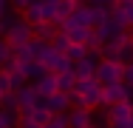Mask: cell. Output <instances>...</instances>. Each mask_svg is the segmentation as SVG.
Returning a JSON list of instances; mask_svg holds the SVG:
<instances>
[{"label": "cell", "mask_w": 133, "mask_h": 128, "mask_svg": "<svg viewBox=\"0 0 133 128\" xmlns=\"http://www.w3.org/2000/svg\"><path fill=\"white\" fill-rule=\"evenodd\" d=\"M122 77H125V66L119 60H99L94 80L102 85H113V83H122Z\"/></svg>", "instance_id": "cell-1"}, {"label": "cell", "mask_w": 133, "mask_h": 128, "mask_svg": "<svg viewBox=\"0 0 133 128\" xmlns=\"http://www.w3.org/2000/svg\"><path fill=\"white\" fill-rule=\"evenodd\" d=\"M133 125V102H116L108 108V128H130Z\"/></svg>", "instance_id": "cell-2"}, {"label": "cell", "mask_w": 133, "mask_h": 128, "mask_svg": "<svg viewBox=\"0 0 133 128\" xmlns=\"http://www.w3.org/2000/svg\"><path fill=\"white\" fill-rule=\"evenodd\" d=\"M77 94H82L85 100V108H102V83L96 80H79L77 83Z\"/></svg>", "instance_id": "cell-3"}, {"label": "cell", "mask_w": 133, "mask_h": 128, "mask_svg": "<svg viewBox=\"0 0 133 128\" xmlns=\"http://www.w3.org/2000/svg\"><path fill=\"white\" fill-rule=\"evenodd\" d=\"M43 66H45V71L48 74H65V71H74V63L65 57V54H59V51L48 46V51L43 54V60H40Z\"/></svg>", "instance_id": "cell-4"}, {"label": "cell", "mask_w": 133, "mask_h": 128, "mask_svg": "<svg viewBox=\"0 0 133 128\" xmlns=\"http://www.w3.org/2000/svg\"><path fill=\"white\" fill-rule=\"evenodd\" d=\"M6 40H9L11 46H26V43H31V40H34V26L28 23V20H17V23L9 28Z\"/></svg>", "instance_id": "cell-5"}, {"label": "cell", "mask_w": 133, "mask_h": 128, "mask_svg": "<svg viewBox=\"0 0 133 128\" xmlns=\"http://www.w3.org/2000/svg\"><path fill=\"white\" fill-rule=\"evenodd\" d=\"M40 102H43V97L37 94L34 85H23V88L17 91V111H20V114H28V111L37 108Z\"/></svg>", "instance_id": "cell-6"}, {"label": "cell", "mask_w": 133, "mask_h": 128, "mask_svg": "<svg viewBox=\"0 0 133 128\" xmlns=\"http://www.w3.org/2000/svg\"><path fill=\"white\" fill-rule=\"evenodd\" d=\"M99 60H102L99 54H88L85 60H77V63H74V74H77V80H94Z\"/></svg>", "instance_id": "cell-7"}, {"label": "cell", "mask_w": 133, "mask_h": 128, "mask_svg": "<svg viewBox=\"0 0 133 128\" xmlns=\"http://www.w3.org/2000/svg\"><path fill=\"white\" fill-rule=\"evenodd\" d=\"M110 17L119 20L125 28H133V0H119V3L110 9Z\"/></svg>", "instance_id": "cell-8"}, {"label": "cell", "mask_w": 133, "mask_h": 128, "mask_svg": "<svg viewBox=\"0 0 133 128\" xmlns=\"http://www.w3.org/2000/svg\"><path fill=\"white\" fill-rule=\"evenodd\" d=\"M68 125L71 128H91L94 125L91 108H71V111H68Z\"/></svg>", "instance_id": "cell-9"}, {"label": "cell", "mask_w": 133, "mask_h": 128, "mask_svg": "<svg viewBox=\"0 0 133 128\" xmlns=\"http://www.w3.org/2000/svg\"><path fill=\"white\" fill-rule=\"evenodd\" d=\"M45 108H48L51 114H68V111H71V97L62 94V91H57V94H51V97L45 100Z\"/></svg>", "instance_id": "cell-10"}, {"label": "cell", "mask_w": 133, "mask_h": 128, "mask_svg": "<svg viewBox=\"0 0 133 128\" xmlns=\"http://www.w3.org/2000/svg\"><path fill=\"white\" fill-rule=\"evenodd\" d=\"M34 88H37V94H40L43 100H48L51 94H57V74H45V77H40V80L34 83Z\"/></svg>", "instance_id": "cell-11"}, {"label": "cell", "mask_w": 133, "mask_h": 128, "mask_svg": "<svg viewBox=\"0 0 133 128\" xmlns=\"http://www.w3.org/2000/svg\"><path fill=\"white\" fill-rule=\"evenodd\" d=\"M108 17H110V11H108V9H102V6H94V3L88 6V26H91V28H99V26L105 23Z\"/></svg>", "instance_id": "cell-12"}, {"label": "cell", "mask_w": 133, "mask_h": 128, "mask_svg": "<svg viewBox=\"0 0 133 128\" xmlns=\"http://www.w3.org/2000/svg\"><path fill=\"white\" fill-rule=\"evenodd\" d=\"M77 74L74 71H65V74H57V91H62V94H71V91H77Z\"/></svg>", "instance_id": "cell-13"}, {"label": "cell", "mask_w": 133, "mask_h": 128, "mask_svg": "<svg viewBox=\"0 0 133 128\" xmlns=\"http://www.w3.org/2000/svg\"><path fill=\"white\" fill-rule=\"evenodd\" d=\"M57 34H59V31H57V23H37V26H34V40L51 43Z\"/></svg>", "instance_id": "cell-14"}, {"label": "cell", "mask_w": 133, "mask_h": 128, "mask_svg": "<svg viewBox=\"0 0 133 128\" xmlns=\"http://www.w3.org/2000/svg\"><path fill=\"white\" fill-rule=\"evenodd\" d=\"M20 68H23V74H26L28 80H31V83H37L40 77H45V74H48V71H45V66H43L40 60H31V63L20 66Z\"/></svg>", "instance_id": "cell-15"}, {"label": "cell", "mask_w": 133, "mask_h": 128, "mask_svg": "<svg viewBox=\"0 0 133 128\" xmlns=\"http://www.w3.org/2000/svg\"><path fill=\"white\" fill-rule=\"evenodd\" d=\"M11 57L17 60V66L31 63V60H34V49H31V43H26V46H11Z\"/></svg>", "instance_id": "cell-16"}, {"label": "cell", "mask_w": 133, "mask_h": 128, "mask_svg": "<svg viewBox=\"0 0 133 128\" xmlns=\"http://www.w3.org/2000/svg\"><path fill=\"white\" fill-rule=\"evenodd\" d=\"M28 117H31L37 125H43V128H45V125H48V120H51L54 114L48 111V108H45V100H43L40 105H37V108H31V111H28Z\"/></svg>", "instance_id": "cell-17"}, {"label": "cell", "mask_w": 133, "mask_h": 128, "mask_svg": "<svg viewBox=\"0 0 133 128\" xmlns=\"http://www.w3.org/2000/svg\"><path fill=\"white\" fill-rule=\"evenodd\" d=\"M68 37H71V43H88V37L94 34V28H88V26H74L71 31H65Z\"/></svg>", "instance_id": "cell-18"}, {"label": "cell", "mask_w": 133, "mask_h": 128, "mask_svg": "<svg viewBox=\"0 0 133 128\" xmlns=\"http://www.w3.org/2000/svg\"><path fill=\"white\" fill-rule=\"evenodd\" d=\"M116 60L122 63V66H128V63H133V40L128 37L122 46H119V51H116Z\"/></svg>", "instance_id": "cell-19"}, {"label": "cell", "mask_w": 133, "mask_h": 128, "mask_svg": "<svg viewBox=\"0 0 133 128\" xmlns=\"http://www.w3.org/2000/svg\"><path fill=\"white\" fill-rule=\"evenodd\" d=\"M23 20H28L31 26L43 23V9H40V3H31L28 9H23Z\"/></svg>", "instance_id": "cell-20"}, {"label": "cell", "mask_w": 133, "mask_h": 128, "mask_svg": "<svg viewBox=\"0 0 133 128\" xmlns=\"http://www.w3.org/2000/svg\"><path fill=\"white\" fill-rule=\"evenodd\" d=\"M88 54H91V51H88V46H85V43H71V49H68V54H65V57H68L71 63H77V60H85Z\"/></svg>", "instance_id": "cell-21"}, {"label": "cell", "mask_w": 133, "mask_h": 128, "mask_svg": "<svg viewBox=\"0 0 133 128\" xmlns=\"http://www.w3.org/2000/svg\"><path fill=\"white\" fill-rule=\"evenodd\" d=\"M77 9V3L74 0H59V6H57V23H62L65 17H71V11Z\"/></svg>", "instance_id": "cell-22"}, {"label": "cell", "mask_w": 133, "mask_h": 128, "mask_svg": "<svg viewBox=\"0 0 133 128\" xmlns=\"http://www.w3.org/2000/svg\"><path fill=\"white\" fill-rule=\"evenodd\" d=\"M51 46L59 51V54H68V49H71V37H68L65 31H59V34H57V37L51 40Z\"/></svg>", "instance_id": "cell-23"}, {"label": "cell", "mask_w": 133, "mask_h": 128, "mask_svg": "<svg viewBox=\"0 0 133 128\" xmlns=\"http://www.w3.org/2000/svg\"><path fill=\"white\" fill-rule=\"evenodd\" d=\"M14 23H17V20H14V14H9V9H6V11H3V17H0V37H6V34H9V28H11Z\"/></svg>", "instance_id": "cell-24"}, {"label": "cell", "mask_w": 133, "mask_h": 128, "mask_svg": "<svg viewBox=\"0 0 133 128\" xmlns=\"http://www.w3.org/2000/svg\"><path fill=\"white\" fill-rule=\"evenodd\" d=\"M45 128H71V125H68V114H54Z\"/></svg>", "instance_id": "cell-25"}, {"label": "cell", "mask_w": 133, "mask_h": 128, "mask_svg": "<svg viewBox=\"0 0 133 128\" xmlns=\"http://www.w3.org/2000/svg\"><path fill=\"white\" fill-rule=\"evenodd\" d=\"M28 83V77L23 74V68H17V71H11V85H14V91H20L23 85Z\"/></svg>", "instance_id": "cell-26"}, {"label": "cell", "mask_w": 133, "mask_h": 128, "mask_svg": "<svg viewBox=\"0 0 133 128\" xmlns=\"http://www.w3.org/2000/svg\"><path fill=\"white\" fill-rule=\"evenodd\" d=\"M9 57H11V43H9L6 37H0V66H3Z\"/></svg>", "instance_id": "cell-27"}, {"label": "cell", "mask_w": 133, "mask_h": 128, "mask_svg": "<svg viewBox=\"0 0 133 128\" xmlns=\"http://www.w3.org/2000/svg\"><path fill=\"white\" fill-rule=\"evenodd\" d=\"M0 91H3V94L14 91V85H11V74H6V71H0Z\"/></svg>", "instance_id": "cell-28"}, {"label": "cell", "mask_w": 133, "mask_h": 128, "mask_svg": "<svg viewBox=\"0 0 133 128\" xmlns=\"http://www.w3.org/2000/svg\"><path fill=\"white\" fill-rule=\"evenodd\" d=\"M3 108H14V111H17V91H9V94L3 97Z\"/></svg>", "instance_id": "cell-29"}, {"label": "cell", "mask_w": 133, "mask_h": 128, "mask_svg": "<svg viewBox=\"0 0 133 128\" xmlns=\"http://www.w3.org/2000/svg\"><path fill=\"white\" fill-rule=\"evenodd\" d=\"M68 97H71V108H85V100H82V94H77V91H71Z\"/></svg>", "instance_id": "cell-30"}, {"label": "cell", "mask_w": 133, "mask_h": 128, "mask_svg": "<svg viewBox=\"0 0 133 128\" xmlns=\"http://www.w3.org/2000/svg\"><path fill=\"white\" fill-rule=\"evenodd\" d=\"M122 83L133 85V63H128V66H125V77H122Z\"/></svg>", "instance_id": "cell-31"}, {"label": "cell", "mask_w": 133, "mask_h": 128, "mask_svg": "<svg viewBox=\"0 0 133 128\" xmlns=\"http://www.w3.org/2000/svg\"><path fill=\"white\" fill-rule=\"evenodd\" d=\"M116 3H119V0H94V6H102V9H108V11H110Z\"/></svg>", "instance_id": "cell-32"}, {"label": "cell", "mask_w": 133, "mask_h": 128, "mask_svg": "<svg viewBox=\"0 0 133 128\" xmlns=\"http://www.w3.org/2000/svg\"><path fill=\"white\" fill-rule=\"evenodd\" d=\"M9 3H11L14 9H28V6H31V0H9Z\"/></svg>", "instance_id": "cell-33"}, {"label": "cell", "mask_w": 133, "mask_h": 128, "mask_svg": "<svg viewBox=\"0 0 133 128\" xmlns=\"http://www.w3.org/2000/svg\"><path fill=\"white\" fill-rule=\"evenodd\" d=\"M9 6H11V3H9V0H0V14H3V11H6V9H9Z\"/></svg>", "instance_id": "cell-34"}, {"label": "cell", "mask_w": 133, "mask_h": 128, "mask_svg": "<svg viewBox=\"0 0 133 128\" xmlns=\"http://www.w3.org/2000/svg\"><path fill=\"white\" fill-rule=\"evenodd\" d=\"M74 3H77V6H91L94 0H74Z\"/></svg>", "instance_id": "cell-35"}, {"label": "cell", "mask_w": 133, "mask_h": 128, "mask_svg": "<svg viewBox=\"0 0 133 128\" xmlns=\"http://www.w3.org/2000/svg\"><path fill=\"white\" fill-rule=\"evenodd\" d=\"M0 128H6V120H3V111H0Z\"/></svg>", "instance_id": "cell-36"}, {"label": "cell", "mask_w": 133, "mask_h": 128, "mask_svg": "<svg viewBox=\"0 0 133 128\" xmlns=\"http://www.w3.org/2000/svg\"><path fill=\"white\" fill-rule=\"evenodd\" d=\"M3 97H6V94H3V91H0V105H3Z\"/></svg>", "instance_id": "cell-37"}, {"label": "cell", "mask_w": 133, "mask_h": 128, "mask_svg": "<svg viewBox=\"0 0 133 128\" xmlns=\"http://www.w3.org/2000/svg\"><path fill=\"white\" fill-rule=\"evenodd\" d=\"M31 3H43V0H31Z\"/></svg>", "instance_id": "cell-38"}, {"label": "cell", "mask_w": 133, "mask_h": 128, "mask_svg": "<svg viewBox=\"0 0 133 128\" xmlns=\"http://www.w3.org/2000/svg\"><path fill=\"white\" fill-rule=\"evenodd\" d=\"M130 40H133V31H130Z\"/></svg>", "instance_id": "cell-39"}, {"label": "cell", "mask_w": 133, "mask_h": 128, "mask_svg": "<svg viewBox=\"0 0 133 128\" xmlns=\"http://www.w3.org/2000/svg\"><path fill=\"white\" fill-rule=\"evenodd\" d=\"M0 17H3V14H0Z\"/></svg>", "instance_id": "cell-40"}, {"label": "cell", "mask_w": 133, "mask_h": 128, "mask_svg": "<svg viewBox=\"0 0 133 128\" xmlns=\"http://www.w3.org/2000/svg\"><path fill=\"white\" fill-rule=\"evenodd\" d=\"M130 128H133V125H130Z\"/></svg>", "instance_id": "cell-41"}]
</instances>
